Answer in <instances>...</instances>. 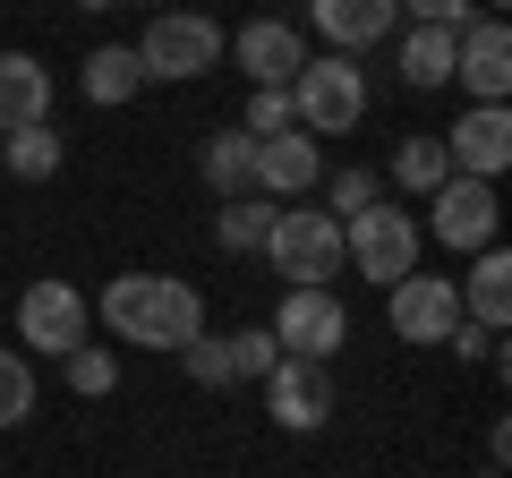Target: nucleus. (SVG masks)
<instances>
[{"instance_id":"obj_15","label":"nucleus","mask_w":512,"mask_h":478,"mask_svg":"<svg viewBox=\"0 0 512 478\" xmlns=\"http://www.w3.org/2000/svg\"><path fill=\"white\" fill-rule=\"evenodd\" d=\"M325 180V146L299 129L282 137H256V197H308V188Z\"/></svg>"},{"instance_id":"obj_22","label":"nucleus","mask_w":512,"mask_h":478,"mask_svg":"<svg viewBox=\"0 0 512 478\" xmlns=\"http://www.w3.org/2000/svg\"><path fill=\"white\" fill-rule=\"evenodd\" d=\"M265 231H274V205H265V197H222L214 205V248H222V257H256Z\"/></svg>"},{"instance_id":"obj_13","label":"nucleus","mask_w":512,"mask_h":478,"mask_svg":"<svg viewBox=\"0 0 512 478\" xmlns=\"http://www.w3.org/2000/svg\"><path fill=\"white\" fill-rule=\"evenodd\" d=\"M444 163L461 171V180H504L512 171V111L504 103H470L444 129Z\"/></svg>"},{"instance_id":"obj_20","label":"nucleus","mask_w":512,"mask_h":478,"mask_svg":"<svg viewBox=\"0 0 512 478\" xmlns=\"http://www.w3.org/2000/svg\"><path fill=\"white\" fill-rule=\"evenodd\" d=\"M69 163V137H60V120H35V129H9L0 137V171H9V180H52V171Z\"/></svg>"},{"instance_id":"obj_10","label":"nucleus","mask_w":512,"mask_h":478,"mask_svg":"<svg viewBox=\"0 0 512 478\" xmlns=\"http://www.w3.org/2000/svg\"><path fill=\"white\" fill-rule=\"evenodd\" d=\"M222 60H231L248 86H291L308 69V35L291 18H248L239 35H222Z\"/></svg>"},{"instance_id":"obj_23","label":"nucleus","mask_w":512,"mask_h":478,"mask_svg":"<svg viewBox=\"0 0 512 478\" xmlns=\"http://www.w3.org/2000/svg\"><path fill=\"white\" fill-rule=\"evenodd\" d=\"M453 180V163H444V137H402V146H393V188H402V197H436V188Z\"/></svg>"},{"instance_id":"obj_30","label":"nucleus","mask_w":512,"mask_h":478,"mask_svg":"<svg viewBox=\"0 0 512 478\" xmlns=\"http://www.w3.org/2000/svg\"><path fill=\"white\" fill-rule=\"evenodd\" d=\"M402 18L410 26H470L478 0H402Z\"/></svg>"},{"instance_id":"obj_3","label":"nucleus","mask_w":512,"mask_h":478,"mask_svg":"<svg viewBox=\"0 0 512 478\" xmlns=\"http://www.w3.org/2000/svg\"><path fill=\"white\" fill-rule=\"evenodd\" d=\"M265 265L282 274V291H325V282L342 274V222H333L325 205H274Z\"/></svg>"},{"instance_id":"obj_32","label":"nucleus","mask_w":512,"mask_h":478,"mask_svg":"<svg viewBox=\"0 0 512 478\" xmlns=\"http://www.w3.org/2000/svg\"><path fill=\"white\" fill-rule=\"evenodd\" d=\"M504 461H512V427L495 419V427H487V470H504Z\"/></svg>"},{"instance_id":"obj_5","label":"nucleus","mask_w":512,"mask_h":478,"mask_svg":"<svg viewBox=\"0 0 512 478\" xmlns=\"http://www.w3.org/2000/svg\"><path fill=\"white\" fill-rule=\"evenodd\" d=\"M419 248H427L419 222H410L402 205H384V197L367 205V214L342 222V265H350V274H367V282H384V291H393L402 274H419Z\"/></svg>"},{"instance_id":"obj_35","label":"nucleus","mask_w":512,"mask_h":478,"mask_svg":"<svg viewBox=\"0 0 512 478\" xmlns=\"http://www.w3.org/2000/svg\"><path fill=\"white\" fill-rule=\"evenodd\" d=\"M146 9H163V0H146Z\"/></svg>"},{"instance_id":"obj_33","label":"nucleus","mask_w":512,"mask_h":478,"mask_svg":"<svg viewBox=\"0 0 512 478\" xmlns=\"http://www.w3.org/2000/svg\"><path fill=\"white\" fill-rule=\"evenodd\" d=\"M478 18H504V0H478Z\"/></svg>"},{"instance_id":"obj_4","label":"nucleus","mask_w":512,"mask_h":478,"mask_svg":"<svg viewBox=\"0 0 512 478\" xmlns=\"http://www.w3.org/2000/svg\"><path fill=\"white\" fill-rule=\"evenodd\" d=\"M291 120L299 137H350L367 120V69L350 52H308V69L291 77Z\"/></svg>"},{"instance_id":"obj_16","label":"nucleus","mask_w":512,"mask_h":478,"mask_svg":"<svg viewBox=\"0 0 512 478\" xmlns=\"http://www.w3.org/2000/svg\"><path fill=\"white\" fill-rule=\"evenodd\" d=\"M52 120V69L35 52H0V137Z\"/></svg>"},{"instance_id":"obj_21","label":"nucleus","mask_w":512,"mask_h":478,"mask_svg":"<svg viewBox=\"0 0 512 478\" xmlns=\"http://www.w3.org/2000/svg\"><path fill=\"white\" fill-rule=\"evenodd\" d=\"M393 69H402V86H410V94L453 86V26H410L402 52H393Z\"/></svg>"},{"instance_id":"obj_12","label":"nucleus","mask_w":512,"mask_h":478,"mask_svg":"<svg viewBox=\"0 0 512 478\" xmlns=\"http://www.w3.org/2000/svg\"><path fill=\"white\" fill-rule=\"evenodd\" d=\"M453 77H461L470 103H504V94H512V26L504 18L453 26Z\"/></svg>"},{"instance_id":"obj_2","label":"nucleus","mask_w":512,"mask_h":478,"mask_svg":"<svg viewBox=\"0 0 512 478\" xmlns=\"http://www.w3.org/2000/svg\"><path fill=\"white\" fill-rule=\"evenodd\" d=\"M137 69H146V86H197L222 69V26L205 9H154L137 35Z\"/></svg>"},{"instance_id":"obj_18","label":"nucleus","mask_w":512,"mask_h":478,"mask_svg":"<svg viewBox=\"0 0 512 478\" xmlns=\"http://www.w3.org/2000/svg\"><path fill=\"white\" fill-rule=\"evenodd\" d=\"M77 86H86V103H94V111H120V103H137V94H146L137 43H94V52H86V69H77Z\"/></svg>"},{"instance_id":"obj_9","label":"nucleus","mask_w":512,"mask_h":478,"mask_svg":"<svg viewBox=\"0 0 512 478\" xmlns=\"http://www.w3.org/2000/svg\"><path fill=\"white\" fill-rule=\"evenodd\" d=\"M384 316H393V342L444 350L453 325H461V291H453V274H402L384 291Z\"/></svg>"},{"instance_id":"obj_25","label":"nucleus","mask_w":512,"mask_h":478,"mask_svg":"<svg viewBox=\"0 0 512 478\" xmlns=\"http://www.w3.org/2000/svg\"><path fill=\"white\" fill-rule=\"evenodd\" d=\"M180 368H188V385L231 393L239 385V376H231V333H188V342H180Z\"/></svg>"},{"instance_id":"obj_36","label":"nucleus","mask_w":512,"mask_h":478,"mask_svg":"<svg viewBox=\"0 0 512 478\" xmlns=\"http://www.w3.org/2000/svg\"><path fill=\"white\" fill-rule=\"evenodd\" d=\"M487 478H504V470H487Z\"/></svg>"},{"instance_id":"obj_24","label":"nucleus","mask_w":512,"mask_h":478,"mask_svg":"<svg viewBox=\"0 0 512 478\" xmlns=\"http://www.w3.org/2000/svg\"><path fill=\"white\" fill-rule=\"evenodd\" d=\"M60 385H69L77 402H103V393L120 385V359H111V342H77L69 359H60Z\"/></svg>"},{"instance_id":"obj_11","label":"nucleus","mask_w":512,"mask_h":478,"mask_svg":"<svg viewBox=\"0 0 512 478\" xmlns=\"http://www.w3.org/2000/svg\"><path fill=\"white\" fill-rule=\"evenodd\" d=\"M333 368H316V359H282L274 376H265V419L282 427V436H316V427H333Z\"/></svg>"},{"instance_id":"obj_27","label":"nucleus","mask_w":512,"mask_h":478,"mask_svg":"<svg viewBox=\"0 0 512 478\" xmlns=\"http://www.w3.org/2000/svg\"><path fill=\"white\" fill-rule=\"evenodd\" d=\"M376 197H384V180H376V171H367V163H342V171H333V180H325V214H333V222L367 214V205H376Z\"/></svg>"},{"instance_id":"obj_26","label":"nucleus","mask_w":512,"mask_h":478,"mask_svg":"<svg viewBox=\"0 0 512 478\" xmlns=\"http://www.w3.org/2000/svg\"><path fill=\"white\" fill-rule=\"evenodd\" d=\"M26 410H35V359L0 342V436H9V427H26Z\"/></svg>"},{"instance_id":"obj_19","label":"nucleus","mask_w":512,"mask_h":478,"mask_svg":"<svg viewBox=\"0 0 512 478\" xmlns=\"http://www.w3.org/2000/svg\"><path fill=\"white\" fill-rule=\"evenodd\" d=\"M197 180L214 197H256V137L248 129H214L197 146Z\"/></svg>"},{"instance_id":"obj_34","label":"nucleus","mask_w":512,"mask_h":478,"mask_svg":"<svg viewBox=\"0 0 512 478\" xmlns=\"http://www.w3.org/2000/svg\"><path fill=\"white\" fill-rule=\"evenodd\" d=\"M77 9H120V0H77Z\"/></svg>"},{"instance_id":"obj_28","label":"nucleus","mask_w":512,"mask_h":478,"mask_svg":"<svg viewBox=\"0 0 512 478\" xmlns=\"http://www.w3.org/2000/svg\"><path fill=\"white\" fill-rule=\"evenodd\" d=\"M274 368H282V342H274L265 325H239V333H231V376H239V385H248V376L265 385Z\"/></svg>"},{"instance_id":"obj_7","label":"nucleus","mask_w":512,"mask_h":478,"mask_svg":"<svg viewBox=\"0 0 512 478\" xmlns=\"http://www.w3.org/2000/svg\"><path fill=\"white\" fill-rule=\"evenodd\" d=\"M495 231H504V205H495V180H444L436 197H427V222L419 239H436V248H453V257H478V248H495Z\"/></svg>"},{"instance_id":"obj_29","label":"nucleus","mask_w":512,"mask_h":478,"mask_svg":"<svg viewBox=\"0 0 512 478\" xmlns=\"http://www.w3.org/2000/svg\"><path fill=\"white\" fill-rule=\"evenodd\" d=\"M248 137H282V129H299L291 120V86H248V120H239Z\"/></svg>"},{"instance_id":"obj_1","label":"nucleus","mask_w":512,"mask_h":478,"mask_svg":"<svg viewBox=\"0 0 512 478\" xmlns=\"http://www.w3.org/2000/svg\"><path fill=\"white\" fill-rule=\"evenodd\" d=\"M86 308L128 350H180L188 333H205V291L180 274H111L103 299H86Z\"/></svg>"},{"instance_id":"obj_31","label":"nucleus","mask_w":512,"mask_h":478,"mask_svg":"<svg viewBox=\"0 0 512 478\" xmlns=\"http://www.w3.org/2000/svg\"><path fill=\"white\" fill-rule=\"evenodd\" d=\"M444 350H461V359H487V368H504V333L470 325V316H461V325H453V342H444Z\"/></svg>"},{"instance_id":"obj_17","label":"nucleus","mask_w":512,"mask_h":478,"mask_svg":"<svg viewBox=\"0 0 512 478\" xmlns=\"http://www.w3.org/2000/svg\"><path fill=\"white\" fill-rule=\"evenodd\" d=\"M453 291H461V316H470V325L504 333V316H512V257H504V248H478L470 274H461Z\"/></svg>"},{"instance_id":"obj_14","label":"nucleus","mask_w":512,"mask_h":478,"mask_svg":"<svg viewBox=\"0 0 512 478\" xmlns=\"http://www.w3.org/2000/svg\"><path fill=\"white\" fill-rule=\"evenodd\" d=\"M393 18H402V0H308L316 43H325V52H350V60L393 35Z\"/></svg>"},{"instance_id":"obj_8","label":"nucleus","mask_w":512,"mask_h":478,"mask_svg":"<svg viewBox=\"0 0 512 478\" xmlns=\"http://www.w3.org/2000/svg\"><path fill=\"white\" fill-rule=\"evenodd\" d=\"M265 333L282 342V359H316V368H333L342 342H350V308L333 291H282V308H274Z\"/></svg>"},{"instance_id":"obj_6","label":"nucleus","mask_w":512,"mask_h":478,"mask_svg":"<svg viewBox=\"0 0 512 478\" xmlns=\"http://www.w3.org/2000/svg\"><path fill=\"white\" fill-rule=\"evenodd\" d=\"M18 342H26V359H69L77 342H94L86 291H77V282H60V274L26 282V291H18Z\"/></svg>"}]
</instances>
